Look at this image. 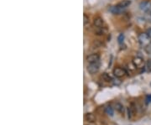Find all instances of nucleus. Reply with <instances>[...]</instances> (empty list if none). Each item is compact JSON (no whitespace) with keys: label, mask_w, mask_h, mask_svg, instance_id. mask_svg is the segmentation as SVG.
I'll return each instance as SVG.
<instances>
[{"label":"nucleus","mask_w":151,"mask_h":125,"mask_svg":"<svg viewBox=\"0 0 151 125\" xmlns=\"http://www.w3.org/2000/svg\"><path fill=\"white\" fill-rule=\"evenodd\" d=\"M138 39L140 46L143 47V48H146V47H148L151 44V38L148 35V34L146 33V32L145 33L139 34Z\"/></svg>","instance_id":"1"},{"label":"nucleus","mask_w":151,"mask_h":125,"mask_svg":"<svg viewBox=\"0 0 151 125\" xmlns=\"http://www.w3.org/2000/svg\"><path fill=\"white\" fill-rule=\"evenodd\" d=\"M99 62H96V63H89L88 66L87 67V71L89 72L91 74H94V73H97L99 70Z\"/></svg>","instance_id":"2"},{"label":"nucleus","mask_w":151,"mask_h":125,"mask_svg":"<svg viewBox=\"0 0 151 125\" xmlns=\"http://www.w3.org/2000/svg\"><path fill=\"white\" fill-rule=\"evenodd\" d=\"M133 66L137 68H143L144 66V61L142 57H139V56H136L133 59Z\"/></svg>","instance_id":"3"},{"label":"nucleus","mask_w":151,"mask_h":125,"mask_svg":"<svg viewBox=\"0 0 151 125\" xmlns=\"http://www.w3.org/2000/svg\"><path fill=\"white\" fill-rule=\"evenodd\" d=\"M113 75H114L116 77L120 78V77H123L125 76L126 71L123 68H121V67H117V68L113 70Z\"/></svg>","instance_id":"4"},{"label":"nucleus","mask_w":151,"mask_h":125,"mask_svg":"<svg viewBox=\"0 0 151 125\" xmlns=\"http://www.w3.org/2000/svg\"><path fill=\"white\" fill-rule=\"evenodd\" d=\"M100 56L97 54H92L87 57V61L88 63H96V62H99Z\"/></svg>","instance_id":"5"},{"label":"nucleus","mask_w":151,"mask_h":125,"mask_svg":"<svg viewBox=\"0 0 151 125\" xmlns=\"http://www.w3.org/2000/svg\"><path fill=\"white\" fill-rule=\"evenodd\" d=\"M93 24H94L95 27L103 28V24H104V22H103V19L102 18H100V17H97V18L94 19V22H93Z\"/></svg>","instance_id":"6"},{"label":"nucleus","mask_w":151,"mask_h":125,"mask_svg":"<svg viewBox=\"0 0 151 125\" xmlns=\"http://www.w3.org/2000/svg\"><path fill=\"white\" fill-rule=\"evenodd\" d=\"M140 9H142L143 11H147L148 9H150L151 7V3L149 1H144V2H142V3L140 4Z\"/></svg>","instance_id":"7"},{"label":"nucleus","mask_w":151,"mask_h":125,"mask_svg":"<svg viewBox=\"0 0 151 125\" xmlns=\"http://www.w3.org/2000/svg\"><path fill=\"white\" fill-rule=\"evenodd\" d=\"M128 118L131 119L132 117L135 115V112H136V108L135 107H133V105L132 104L131 106L128 107Z\"/></svg>","instance_id":"8"},{"label":"nucleus","mask_w":151,"mask_h":125,"mask_svg":"<svg viewBox=\"0 0 151 125\" xmlns=\"http://www.w3.org/2000/svg\"><path fill=\"white\" fill-rule=\"evenodd\" d=\"M85 119L87 120V122H95L96 117H95V115L93 113L88 112V113H87L85 115Z\"/></svg>","instance_id":"9"},{"label":"nucleus","mask_w":151,"mask_h":125,"mask_svg":"<svg viewBox=\"0 0 151 125\" xmlns=\"http://www.w3.org/2000/svg\"><path fill=\"white\" fill-rule=\"evenodd\" d=\"M115 109L116 111L118 112L119 113L121 114H123L124 113V107H123V106L121 103H119V102H117V103H115Z\"/></svg>","instance_id":"10"},{"label":"nucleus","mask_w":151,"mask_h":125,"mask_svg":"<svg viewBox=\"0 0 151 125\" xmlns=\"http://www.w3.org/2000/svg\"><path fill=\"white\" fill-rule=\"evenodd\" d=\"M130 4V1L129 0H123V1H122L121 3H119L118 4V8H120L121 9H124V8H126V7H128V5Z\"/></svg>","instance_id":"11"},{"label":"nucleus","mask_w":151,"mask_h":125,"mask_svg":"<svg viewBox=\"0 0 151 125\" xmlns=\"http://www.w3.org/2000/svg\"><path fill=\"white\" fill-rule=\"evenodd\" d=\"M105 112H106V113L108 115V116H111V117L113 116V109H112V107H110V106L107 107L105 108Z\"/></svg>","instance_id":"12"},{"label":"nucleus","mask_w":151,"mask_h":125,"mask_svg":"<svg viewBox=\"0 0 151 125\" xmlns=\"http://www.w3.org/2000/svg\"><path fill=\"white\" fill-rule=\"evenodd\" d=\"M102 77V79L104 80L105 81H107V82L112 81V77H111L107 73H103Z\"/></svg>","instance_id":"13"},{"label":"nucleus","mask_w":151,"mask_h":125,"mask_svg":"<svg viewBox=\"0 0 151 125\" xmlns=\"http://www.w3.org/2000/svg\"><path fill=\"white\" fill-rule=\"evenodd\" d=\"M83 18H84V24L86 25V24L89 22V18L87 17V14H84V15H83Z\"/></svg>","instance_id":"14"},{"label":"nucleus","mask_w":151,"mask_h":125,"mask_svg":"<svg viewBox=\"0 0 151 125\" xmlns=\"http://www.w3.org/2000/svg\"><path fill=\"white\" fill-rule=\"evenodd\" d=\"M147 70L148 71H151V60H148L147 62Z\"/></svg>","instance_id":"15"},{"label":"nucleus","mask_w":151,"mask_h":125,"mask_svg":"<svg viewBox=\"0 0 151 125\" xmlns=\"http://www.w3.org/2000/svg\"><path fill=\"white\" fill-rule=\"evenodd\" d=\"M145 101H146V103H147V104L150 103V102H151V95H148V96L146 97Z\"/></svg>","instance_id":"16"},{"label":"nucleus","mask_w":151,"mask_h":125,"mask_svg":"<svg viewBox=\"0 0 151 125\" xmlns=\"http://www.w3.org/2000/svg\"><path fill=\"white\" fill-rule=\"evenodd\" d=\"M146 33H147V34H148V35L151 38V28H150V29H147V31H146Z\"/></svg>","instance_id":"17"}]
</instances>
